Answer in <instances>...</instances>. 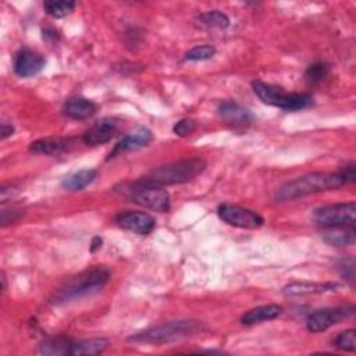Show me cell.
<instances>
[{
	"instance_id": "obj_1",
	"label": "cell",
	"mask_w": 356,
	"mask_h": 356,
	"mask_svg": "<svg viewBox=\"0 0 356 356\" xmlns=\"http://www.w3.org/2000/svg\"><path fill=\"white\" fill-rule=\"evenodd\" d=\"M346 185L339 172H312L285 182L275 192L277 202H288Z\"/></svg>"
},
{
	"instance_id": "obj_2",
	"label": "cell",
	"mask_w": 356,
	"mask_h": 356,
	"mask_svg": "<svg viewBox=\"0 0 356 356\" xmlns=\"http://www.w3.org/2000/svg\"><path fill=\"white\" fill-rule=\"evenodd\" d=\"M206 168V161L199 157L174 161L150 170L143 179L156 185H177L195 179Z\"/></svg>"
},
{
	"instance_id": "obj_3",
	"label": "cell",
	"mask_w": 356,
	"mask_h": 356,
	"mask_svg": "<svg viewBox=\"0 0 356 356\" xmlns=\"http://www.w3.org/2000/svg\"><path fill=\"white\" fill-rule=\"evenodd\" d=\"M110 278V273L103 267H96L92 270H86L71 280H68L64 286L54 296L56 303H64L74 300L76 298H82L97 292L102 289Z\"/></svg>"
},
{
	"instance_id": "obj_4",
	"label": "cell",
	"mask_w": 356,
	"mask_h": 356,
	"mask_svg": "<svg viewBox=\"0 0 356 356\" xmlns=\"http://www.w3.org/2000/svg\"><path fill=\"white\" fill-rule=\"evenodd\" d=\"M203 328L200 321L195 320H177V321H168L161 325L152 327L146 331H142L139 334L132 335L129 339L136 342H145V343H165L178 341L191 335H195L200 332Z\"/></svg>"
},
{
	"instance_id": "obj_5",
	"label": "cell",
	"mask_w": 356,
	"mask_h": 356,
	"mask_svg": "<svg viewBox=\"0 0 356 356\" xmlns=\"http://www.w3.org/2000/svg\"><path fill=\"white\" fill-rule=\"evenodd\" d=\"M253 92L256 96L266 104L288 110V111H298L313 104V97L307 93H295V92H285L281 86L266 83L261 81L252 82Z\"/></svg>"
},
{
	"instance_id": "obj_6",
	"label": "cell",
	"mask_w": 356,
	"mask_h": 356,
	"mask_svg": "<svg viewBox=\"0 0 356 356\" xmlns=\"http://www.w3.org/2000/svg\"><path fill=\"white\" fill-rule=\"evenodd\" d=\"M125 192L134 203L140 204L146 209L160 213H165L170 210L168 192L143 178L134 182L128 189H125Z\"/></svg>"
},
{
	"instance_id": "obj_7",
	"label": "cell",
	"mask_w": 356,
	"mask_h": 356,
	"mask_svg": "<svg viewBox=\"0 0 356 356\" xmlns=\"http://www.w3.org/2000/svg\"><path fill=\"white\" fill-rule=\"evenodd\" d=\"M313 220L317 225L324 228L355 225L356 204L355 202H348V203H334V204L323 206L314 211Z\"/></svg>"
},
{
	"instance_id": "obj_8",
	"label": "cell",
	"mask_w": 356,
	"mask_h": 356,
	"mask_svg": "<svg viewBox=\"0 0 356 356\" xmlns=\"http://www.w3.org/2000/svg\"><path fill=\"white\" fill-rule=\"evenodd\" d=\"M355 314V306H337V307H323L314 310L309 314L306 320V327L310 332H321L328 330L332 325L339 324L342 320H346Z\"/></svg>"
},
{
	"instance_id": "obj_9",
	"label": "cell",
	"mask_w": 356,
	"mask_h": 356,
	"mask_svg": "<svg viewBox=\"0 0 356 356\" xmlns=\"http://www.w3.org/2000/svg\"><path fill=\"white\" fill-rule=\"evenodd\" d=\"M217 213L222 221L239 228L254 229L264 224V218L259 213L231 203L220 204Z\"/></svg>"
},
{
	"instance_id": "obj_10",
	"label": "cell",
	"mask_w": 356,
	"mask_h": 356,
	"mask_svg": "<svg viewBox=\"0 0 356 356\" xmlns=\"http://www.w3.org/2000/svg\"><path fill=\"white\" fill-rule=\"evenodd\" d=\"M120 121L114 117H103L97 120L85 134L82 135V142L88 146H97L108 142L118 131Z\"/></svg>"
},
{
	"instance_id": "obj_11",
	"label": "cell",
	"mask_w": 356,
	"mask_h": 356,
	"mask_svg": "<svg viewBox=\"0 0 356 356\" xmlns=\"http://www.w3.org/2000/svg\"><path fill=\"white\" fill-rule=\"evenodd\" d=\"M115 221L124 229H128L138 235H147L153 231L156 221L154 218L145 211H121L115 216Z\"/></svg>"
},
{
	"instance_id": "obj_12",
	"label": "cell",
	"mask_w": 356,
	"mask_h": 356,
	"mask_svg": "<svg viewBox=\"0 0 356 356\" xmlns=\"http://www.w3.org/2000/svg\"><path fill=\"white\" fill-rule=\"evenodd\" d=\"M13 65L18 76L28 78L42 71V68L44 67V58L40 53L29 47H22L15 53Z\"/></svg>"
},
{
	"instance_id": "obj_13",
	"label": "cell",
	"mask_w": 356,
	"mask_h": 356,
	"mask_svg": "<svg viewBox=\"0 0 356 356\" xmlns=\"http://www.w3.org/2000/svg\"><path fill=\"white\" fill-rule=\"evenodd\" d=\"M217 111L220 118L235 129L246 128L253 121V114L246 107L231 100H225L220 103L217 107Z\"/></svg>"
},
{
	"instance_id": "obj_14",
	"label": "cell",
	"mask_w": 356,
	"mask_h": 356,
	"mask_svg": "<svg viewBox=\"0 0 356 356\" xmlns=\"http://www.w3.org/2000/svg\"><path fill=\"white\" fill-rule=\"evenodd\" d=\"M153 140V134L150 129L145 128V127H139L135 131H132L131 134H128L127 136H124L115 146L114 149L110 152L108 159L117 157L125 152H131V150H138L140 147L147 146L150 142Z\"/></svg>"
},
{
	"instance_id": "obj_15",
	"label": "cell",
	"mask_w": 356,
	"mask_h": 356,
	"mask_svg": "<svg viewBox=\"0 0 356 356\" xmlns=\"http://www.w3.org/2000/svg\"><path fill=\"white\" fill-rule=\"evenodd\" d=\"M76 142L72 138H42L31 143L29 150L33 153H40V154H61L65 152H70L75 147Z\"/></svg>"
},
{
	"instance_id": "obj_16",
	"label": "cell",
	"mask_w": 356,
	"mask_h": 356,
	"mask_svg": "<svg viewBox=\"0 0 356 356\" xmlns=\"http://www.w3.org/2000/svg\"><path fill=\"white\" fill-rule=\"evenodd\" d=\"M96 103L83 96L70 97L64 104V114L74 120H86L92 117L96 113Z\"/></svg>"
},
{
	"instance_id": "obj_17",
	"label": "cell",
	"mask_w": 356,
	"mask_h": 356,
	"mask_svg": "<svg viewBox=\"0 0 356 356\" xmlns=\"http://www.w3.org/2000/svg\"><path fill=\"white\" fill-rule=\"evenodd\" d=\"M338 288L337 284L332 282H293L282 288V292L286 296H302L310 293H323L328 291H335Z\"/></svg>"
},
{
	"instance_id": "obj_18",
	"label": "cell",
	"mask_w": 356,
	"mask_h": 356,
	"mask_svg": "<svg viewBox=\"0 0 356 356\" xmlns=\"http://www.w3.org/2000/svg\"><path fill=\"white\" fill-rule=\"evenodd\" d=\"M282 313V307L278 305H263V306H257L254 309L248 310L242 317L241 321L242 324L246 325H253V324H259L263 321H268V320H274L275 317H278Z\"/></svg>"
},
{
	"instance_id": "obj_19",
	"label": "cell",
	"mask_w": 356,
	"mask_h": 356,
	"mask_svg": "<svg viewBox=\"0 0 356 356\" xmlns=\"http://www.w3.org/2000/svg\"><path fill=\"white\" fill-rule=\"evenodd\" d=\"M108 348V341L106 338H92L85 341L72 342L70 348V355L72 356H95L103 353Z\"/></svg>"
},
{
	"instance_id": "obj_20",
	"label": "cell",
	"mask_w": 356,
	"mask_h": 356,
	"mask_svg": "<svg viewBox=\"0 0 356 356\" xmlns=\"http://www.w3.org/2000/svg\"><path fill=\"white\" fill-rule=\"evenodd\" d=\"M324 241L330 245L335 246H350L355 243L356 239V229L355 225H346V227H337V228H328L327 232L323 235Z\"/></svg>"
},
{
	"instance_id": "obj_21",
	"label": "cell",
	"mask_w": 356,
	"mask_h": 356,
	"mask_svg": "<svg viewBox=\"0 0 356 356\" xmlns=\"http://www.w3.org/2000/svg\"><path fill=\"white\" fill-rule=\"evenodd\" d=\"M96 175V170H81L64 178L63 186L68 191H82L95 181Z\"/></svg>"
},
{
	"instance_id": "obj_22",
	"label": "cell",
	"mask_w": 356,
	"mask_h": 356,
	"mask_svg": "<svg viewBox=\"0 0 356 356\" xmlns=\"http://www.w3.org/2000/svg\"><path fill=\"white\" fill-rule=\"evenodd\" d=\"M196 21L206 28H213V29H225L229 25V18L218 11V10H213V11H206L203 14H200Z\"/></svg>"
},
{
	"instance_id": "obj_23",
	"label": "cell",
	"mask_w": 356,
	"mask_h": 356,
	"mask_svg": "<svg viewBox=\"0 0 356 356\" xmlns=\"http://www.w3.org/2000/svg\"><path fill=\"white\" fill-rule=\"evenodd\" d=\"M71 341L64 337L49 338L40 343V353L43 355H70Z\"/></svg>"
},
{
	"instance_id": "obj_24",
	"label": "cell",
	"mask_w": 356,
	"mask_h": 356,
	"mask_svg": "<svg viewBox=\"0 0 356 356\" xmlns=\"http://www.w3.org/2000/svg\"><path fill=\"white\" fill-rule=\"evenodd\" d=\"M328 72H330V65L327 63H323V61L314 63L309 65V68L306 70L305 81L309 86L318 85L328 76Z\"/></svg>"
},
{
	"instance_id": "obj_25",
	"label": "cell",
	"mask_w": 356,
	"mask_h": 356,
	"mask_svg": "<svg viewBox=\"0 0 356 356\" xmlns=\"http://www.w3.org/2000/svg\"><path fill=\"white\" fill-rule=\"evenodd\" d=\"M75 7V1L65 0H47L43 3L44 11L53 18H63L68 15Z\"/></svg>"
},
{
	"instance_id": "obj_26",
	"label": "cell",
	"mask_w": 356,
	"mask_h": 356,
	"mask_svg": "<svg viewBox=\"0 0 356 356\" xmlns=\"http://www.w3.org/2000/svg\"><path fill=\"white\" fill-rule=\"evenodd\" d=\"M334 345L341 350L355 352V349H356V331L350 328V330L339 332L337 335V338L334 339Z\"/></svg>"
},
{
	"instance_id": "obj_27",
	"label": "cell",
	"mask_w": 356,
	"mask_h": 356,
	"mask_svg": "<svg viewBox=\"0 0 356 356\" xmlns=\"http://www.w3.org/2000/svg\"><path fill=\"white\" fill-rule=\"evenodd\" d=\"M216 54V49L210 44H199L192 47L185 54V60L188 61H204L211 58Z\"/></svg>"
},
{
	"instance_id": "obj_28",
	"label": "cell",
	"mask_w": 356,
	"mask_h": 356,
	"mask_svg": "<svg viewBox=\"0 0 356 356\" xmlns=\"http://www.w3.org/2000/svg\"><path fill=\"white\" fill-rule=\"evenodd\" d=\"M195 129H196V122L193 120H189V118L179 120L172 128L174 134H177L178 136H186V135L192 134Z\"/></svg>"
},
{
	"instance_id": "obj_29",
	"label": "cell",
	"mask_w": 356,
	"mask_h": 356,
	"mask_svg": "<svg viewBox=\"0 0 356 356\" xmlns=\"http://www.w3.org/2000/svg\"><path fill=\"white\" fill-rule=\"evenodd\" d=\"M338 172L341 174V177L346 184H352L355 181V163H349L343 165Z\"/></svg>"
},
{
	"instance_id": "obj_30",
	"label": "cell",
	"mask_w": 356,
	"mask_h": 356,
	"mask_svg": "<svg viewBox=\"0 0 356 356\" xmlns=\"http://www.w3.org/2000/svg\"><path fill=\"white\" fill-rule=\"evenodd\" d=\"M43 39L49 42H54L58 39V32L54 28H46L43 29Z\"/></svg>"
},
{
	"instance_id": "obj_31",
	"label": "cell",
	"mask_w": 356,
	"mask_h": 356,
	"mask_svg": "<svg viewBox=\"0 0 356 356\" xmlns=\"http://www.w3.org/2000/svg\"><path fill=\"white\" fill-rule=\"evenodd\" d=\"M13 132H14V127L11 124H7V122L1 124V139H6L7 136L13 135Z\"/></svg>"
}]
</instances>
